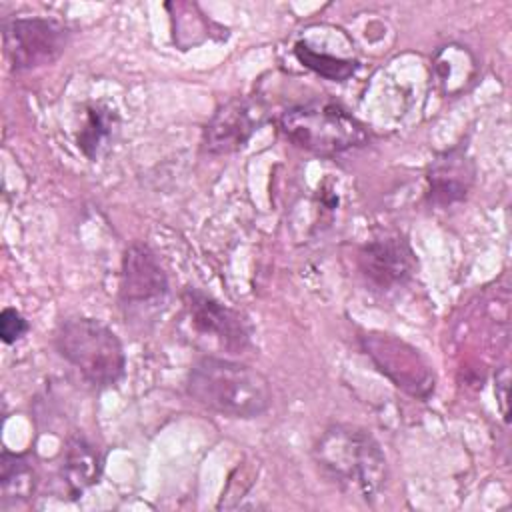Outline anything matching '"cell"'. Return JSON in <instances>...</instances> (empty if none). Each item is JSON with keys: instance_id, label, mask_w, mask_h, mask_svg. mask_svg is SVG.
Masks as SVG:
<instances>
[{"instance_id": "obj_1", "label": "cell", "mask_w": 512, "mask_h": 512, "mask_svg": "<svg viewBox=\"0 0 512 512\" xmlns=\"http://www.w3.org/2000/svg\"><path fill=\"white\" fill-rule=\"evenodd\" d=\"M186 392L216 414L244 420L262 416L272 404L270 382L260 370L220 356H202L192 364Z\"/></svg>"}, {"instance_id": "obj_2", "label": "cell", "mask_w": 512, "mask_h": 512, "mask_svg": "<svg viewBox=\"0 0 512 512\" xmlns=\"http://www.w3.org/2000/svg\"><path fill=\"white\" fill-rule=\"evenodd\" d=\"M314 458L332 482L366 502L374 500L386 486V456L364 428L350 424L326 428L314 446Z\"/></svg>"}, {"instance_id": "obj_3", "label": "cell", "mask_w": 512, "mask_h": 512, "mask_svg": "<svg viewBox=\"0 0 512 512\" xmlns=\"http://www.w3.org/2000/svg\"><path fill=\"white\" fill-rule=\"evenodd\" d=\"M54 344L58 354L94 388H112L124 376L126 354L122 342L96 318H66L56 330Z\"/></svg>"}, {"instance_id": "obj_4", "label": "cell", "mask_w": 512, "mask_h": 512, "mask_svg": "<svg viewBox=\"0 0 512 512\" xmlns=\"http://www.w3.org/2000/svg\"><path fill=\"white\" fill-rule=\"evenodd\" d=\"M282 134L298 148L334 156L368 142V130L348 110L334 102H308L282 112Z\"/></svg>"}, {"instance_id": "obj_5", "label": "cell", "mask_w": 512, "mask_h": 512, "mask_svg": "<svg viewBox=\"0 0 512 512\" xmlns=\"http://www.w3.org/2000/svg\"><path fill=\"white\" fill-rule=\"evenodd\" d=\"M4 50L12 70H36L54 64L68 48V28L42 16H18L2 24Z\"/></svg>"}, {"instance_id": "obj_6", "label": "cell", "mask_w": 512, "mask_h": 512, "mask_svg": "<svg viewBox=\"0 0 512 512\" xmlns=\"http://www.w3.org/2000/svg\"><path fill=\"white\" fill-rule=\"evenodd\" d=\"M362 350L374 366L402 392L426 400L436 386V376L428 360L394 334L366 332L360 336Z\"/></svg>"}, {"instance_id": "obj_7", "label": "cell", "mask_w": 512, "mask_h": 512, "mask_svg": "<svg viewBox=\"0 0 512 512\" xmlns=\"http://www.w3.org/2000/svg\"><path fill=\"white\" fill-rule=\"evenodd\" d=\"M186 320L200 338H212L222 350L238 354L250 344V324L238 310L212 296L186 288L182 292Z\"/></svg>"}, {"instance_id": "obj_8", "label": "cell", "mask_w": 512, "mask_h": 512, "mask_svg": "<svg viewBox=\"0 0 512 512\" xmlns=\"http://www.w3.org/2000/svg\"><path fill=\"white\" fill-rule=\"evenodd\" d=\"M168 294V278L146 244H130L122 256L120 302L126 308L154 306Z\"/></svg>"}, {"instance_id": "obj_9", "label": "cell", "mask_w": 512, "mask_h": 512, "mask_svg": "<svg viewBox=\"0 0 512 512\" xmlns=\"http://www.w3.org/2000/svg\"><path fill=\"white\" fill-rule=\"evenodd\" d=\"M358 268L376 290H392L414 274L416 256L402 236H384L360 248Z\"/></svg>"}, {"instance_id": "obj_10", "label": "cell", "mask_w": 512, "mask_h": 512, "mask_svg": "<svg viewBox=\"0 0 512 512\" xmlns=\"http://www.w3.org/2000/svg\"><path fill=\"white\" fill-rule=\"evenodd\" d=\"M264 120V112L254 100L232 98L224 102L208 120L202 148L208 154H230L240 150Z\"/></svg>"}, {"instance_id": "obj_11", "label": "cell", "mask_w": 512, "mask_h": 512, "mask_svg": "<svg viewBox=\"0 0 512 512\" xmlns=\"http://www.w3.org/2000/svg\"><path fill=\"white\" fill-rule=\"evenodd\" d=\"M476 178L474 160L464 146H454L430 164L428 168V202L440 208L462 202Z\"/></svg>"}, {"instance_id": "obj_12", "label": "cell", "mask_w": 512, "mask_h": 512, "mask_svg": "<svg viewBox=\"0 0 512 512\" xmlns=\"http://www.w3.org/2000/svg\"><path fill=\"white\" fill-rule=\"evenodd\" d=\"M102 474V456L100 452L82 436L70 438L64 462L60 470L62 484L70 498H78L88 486L96 484Z\"/></svg>"}, {"instance_id": "obj_13", "label": "cell", "mask_w": 512, "mask_h": 512, "mask_svg": "<svg viewBox=\"0 0 512 512\" xmlns=\"http://www.w3.org/2000/svg\"><path fill=\"white\" fill-rule=\"evenodd\" d=\"M0 486H2V506L8 502H24L32 496L36 486V472L26 454L2 452L0 458Z\"/></svg>"}, {"instance_id": "obj_14", "label": "cell", "mask_w": 512, "mask_h": 512, "mask_svg": "<svg viewBox=\"0 0 512 512\" xmlns=\"http://www.w3.org/2000/svg\"><path fill=\"white\" fill-rule=\"evenodd\" d=\"M118 132V116L114 110L104 106H88L86 110V122L82 124L76 140L78 148L90 158L96 160L100 152L112 144L114 136Z\"/></svg>"}, {"instance_id": "obj_15", "label": "cell", "mask_w": 512, "mask_h": 512, "mask_svg": "<svg viewBox=\"0 0 512 512\" xmlns=\"http://www.w3.org/2000/svg\"><path fill=\"white\" fill-rule=\"evenodd\" d=\"M294 54L306 68H310L316 74H320L328 80H334V82H344L358 68V64L354 60H344V58L330 56L326 52H318L312 46H308L306 42H298L294 48Z\"/></svg>"}, {"instance_id": "obj_16", "label": "cell", "mask_w": 512, "mask_h": 512, "mask_svg": "<svg viewBox=\"0 0 512 512\" xmlns=\"http://www.w3.org/2000/svg\"><path fill=\"white\" fill-rule=\"evenodd\" d=\"M26 332H28L26 318L14 308H4L0 314V336H2L4 344H14Z\"/></svg>"}]
</instances>
